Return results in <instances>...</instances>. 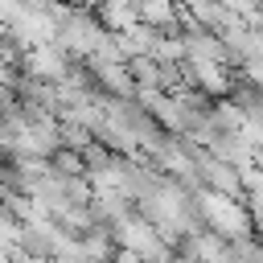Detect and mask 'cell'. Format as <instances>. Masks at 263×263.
I'll use <instances>...</instances> for the list:
<instances>
[{
	"instance_id": "2",
	"label": "cell",
	"mask_w": 263,
	"mask_h": 263,
	"mask_svg": "<svg viewBox=\"0 0 263 263\" xmlns=\"http://www.w3.org/2000/svg\"><path fill=\"white\" fill-rule=\"evenodd\" d=\"M16 107H21V95H16V90L0 78V119H4V115H12Z\"/></svg>"
},
{
	"instance_id": "1",
	"label": "cell",
	"mask_w": 263,
	"mask_h": 263,
	"mask_svg": "<svg viewBox=\"0 0 263 263\" xmlns=\"http://www.w3.org/2000/svg\"><path fill=\"white\" fill-rule=\"evenodd\" d=\"M127 74L136 86H160V58L136 53V58H127Z\"/></svg>"
}]
</instances>
